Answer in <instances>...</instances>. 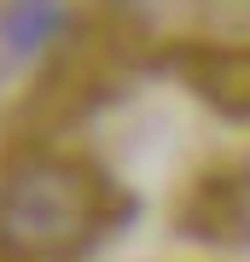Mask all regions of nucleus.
I'll return each instance as SVG.
<instances>
[{
  "label": "nucleus",
  "mask_w": 250,
  "mask_h": 262,
  "mask_svg": "<svg viewBox=\"0 0 250 262\" xmlns=\"http://www.w3.org/2000/svg\"><path fill=\"white\" fill-rule=\"evenodd\" d=\"M87 222H93V192L64 163L24 169L6 187V204H0V239L18 256H58V251H70V245L87 233Z\"/></svg>",
  "instance_id": "obj_1"
}]
</instances>
